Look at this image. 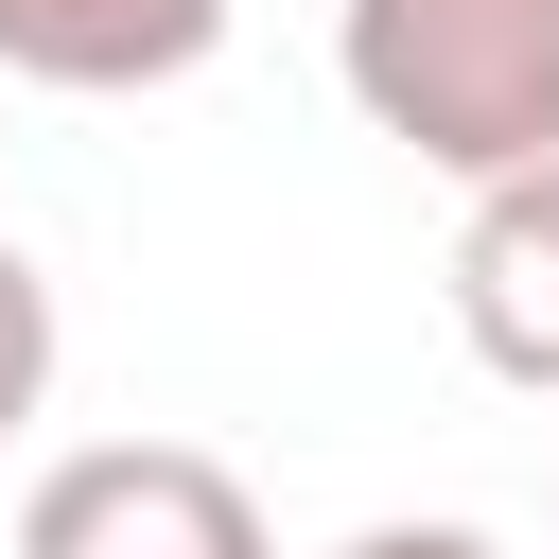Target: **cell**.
<instances>
[{
	"label": "cell",
	"instance_id": "obj_1",
	"mask_svg": "<svg viewBox=\"0 0 559 559\" xmlns=\"http://www.w3.org/2000/svg\"><path fill=\"white\" fill-rule=\"evenodd\" d=\"M332 70L454 192L559 157V0H332Z\"/></svg>",
	"mask_w": 559,
	"mask_h": 559
},
{
	"label": "cell",
	"instance_id": "obj_2",
	"mask_svg": "<svg viewBox=\"0 0 559 559\" xmlns=\"http://www.w3.org/2000/svg\"><path fill=\"white\" fill-rule=\"evenodd\" d=\"M17 559H280V542H262V507H245L227 454H192V437H87V454L35 472Z\"/></svg>",
	"mask_w": 559,
	"mask_h": 559
},
{
	"label": "cell",
	"instance_id": "obj_3",
	"mask_svg": "<svg viewBox=\"0 0 559 559\" xmlns=\"http://www.w3.org/2000/svg\"><path fill=\"white\" fill-rule=\"evenodd\" d=\"M454 332H472L489 384L559 402V157L542 175H489L454 210Z\"/></svg>",
	"mask_w": 559,
	"mask_h": 559
},
{
	"label": "cell",
	"instance_id": "obj_4",
	"mask_svg": "<svg viewBox=\"0 0 559 559\" xmlns=\"http://www.w3.org/2000/svg\"><path fill=\"white\" fill-rule=\"evenodd\" d=\"M210 52H227V0H0V70L17 87H70V105L175 87Z\"/></svg>",
	"mask_w": 559,
	"mask_h": 559
},
{
	"label": "cell",
	"instance_id": "obj_5",
	"mask_svg": "<svg viewBox=\"0 0 559 559\" xmlns=\"http://www.w3.org/2000/svg\"><path fill=\"white\" fill-rule=\"evenodd\" d=\"M35 402H52V280L0 245V437H17Z\"/></svg>",
	"mask_w": 559,
	"mask_h": 559
},
{
	"label": "cell",
	"instance_id": "obj_6",
	"mask_svg": "<svg viewBox=\"0 0 559 559\" xmlns=\"http://www.w3.org/2000/svg\"><path fill=\"white\" fill-rule=\"evenodd\" d=\"M332 559H489L472 524H367V542H332Z\"/></svg>",
	"mask_w": 559,
	"mask_h": 559
}]
</instances>
